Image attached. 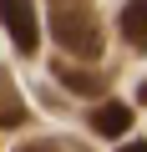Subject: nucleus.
<instances>
[{"label":"nucleus","mask_w":147,"mask_h":152,"mask_svg":"<svg viewBox=\"0 0 147 152\" xmlns=\"http://www.w3.org/2000/svg\"><path fill=\"white\" fill-rule=\"evenodd\" d=\"M137 96H142V102H147V81H142V91H137Z\"/></svg>","instance_id":"obj_10"},{"label":"nucleus","mask_w":147,"mask_h":152,"mask_svg":"<svg viewBox=\"0 0 147 152\" xmlns=\"http://www.w3.org/2000/svg\"><path fill=\"white\" fill-rule=\"evenodd\" d=\"M117 26H122V36H127L137 51H147V0H127L122 15H117Z\"/></svg>","instance_id":"obj_5"},{"label":"nucleus","mask_w":147,"mask_h":152,"mask_svg":"<svg viewBox=\"0 0 147 152\" xmlns=\"http://www.w3.org/2000/svg\"><path fill=\"white\" fill-rule=\"evenodd\" d=\"M51 36L66 56H76V61H97L102 56V26L91 15V5L81 0V5H56L51 10Z\"/></svg>","instance_id":"obj_1"},{"label":"nucleus","mask_w":147,"mask_h":152,"mask_svg":"<svg viewBox=\"0 0 147 152\" xmlns=\"http://www.w3.org/2000/svg\"><path fill=\"white\" fill-rule=\"evenodd\" d=\"M0 26L10 31L15 51H26V56L41 46V20H36V5H31V0H0Z\"/></svg>","instance_id":"obj_2"},{"label":"nucleus","mask_w":147,"mask_h":152,"mask_svg":"<svg viewBox=\"0 0 147 152\" xmlns=\"http://www.w3.org/2000/svg\"><path fill=\"white\" fill-rule=\"evenodd\" d=\"M20 122H26V102H20L15 81L0 71V127H20Z\"/></svg>","instance_id":"obj_6"},{"label":"nucleus","mask_w":147,"mask_h":152,"mask_svg":"<svg viewBox=\"0 0 147 152\" xmlns=\"http://www.w3.org/2000/svg\"><path fill=\"white\" fill-rule=\"evenodd\" d=\"M51 5H81V0H51Z\"/></svg>","instance_id":"obj_9"},{"label":"nucleus","mask_w":147,"mask_h":152,"mask_svg":"<svg viewBox=\"0 0 147 152\" xmlns=\"http://www.w3.org/2000/svg\"><path fill=\"white\" fill-rule=\"evenodd\" d=\"M51 71H56V81H61L66 91H76V96H97V91H107L102 71H91V66H76V61H56Z\"/></svg>","instance_id":"obj_3"},{"label":"nucleus","mask_w":147,"mask_h":152,"mask_svg":"<svg viewBox=\"0 0 147 152\" xmlns=\"http://www.w3.org/2000/svg\"><path fill=\"white\" fill-rule=\"evenodd\" d=\"M15 152H56L51 142H26V147H15Z\"/></svg>","instance_id":"obj_7"},{"label":"nucleus","mask_w":147,"mask_h":152,"mask_svg":"<svg viewBox=\"0 0 147 152\" xmlns=\"http://www.w3.org/2000/svg\"><path fill=\"white\" fill-rule=\"evenodd\" d=\"M117 152H147V142H122Z\"/></svg>","instance_id":"obj_8"},{"label":"nucleus","mask_w":147,"mask_h":152,"mask_svg":"<svg viewBox=\"0 0 147 152\" xmlns=\"http://www.w3.org/2000/svg\"><path fill=\"white\" fill-rule=\"evenodd\" d=\"M91 132H97V137H112V142L127 137V132H132V107H127V102H102V107L91 112Z\"/></svg>","instance_id":"obj_4"}]
</instances>
